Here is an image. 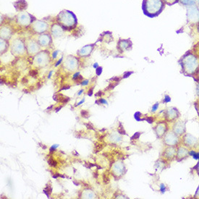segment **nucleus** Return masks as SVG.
Wrapping results in <instances>:
<instances>
[{
    "label": "nucleus",
    "mask_w": 199,
    "mask_h": 199,
    "mask_svg": "<svg viewBox=\"0 0 199 199\" xmlns=\"http://www.w3.org/2000/svg\"><path fill=\"white\" fill-rule=\"evenodd\" d=\"M80 76V73L79 72H77V73H76L73 76V77H72V79H73V80H75L76 79V78H78V76Z\"/></svg>",
    "instance_id": "39"
},
{
    "label": "nucleus",
    "mask_w": 199,
    "mask_h": 199,
    "mask_svg": "<svg viewBox=\"0 0 199 199\" xmlns=\"http://www.w3.org/2000/svg\"><path fill=\"white\" fill-rule=\"evenodd\" d=\"M59 146V145L58 144H56V145H54V146H52V147L50 148V149H49V152L50 153H52V152H54V151L56 150L57 149V148Z\"/></svg>",
    "instance_id": "30"
},
{
    "label": "nucleus",
    "mask_w": 199,
    "mask_h": 199,
    "mask_svg": "<svg viewBox=\"0 0 199 199\" xmlns=\"http://www.w3.org/2000/svg\"><path fill=\"white\" fill-rule=\"evenodd\" d=\"M88 83H89V80H83L81 83H80V85H81V86H87Z\"/></svg>",
    "instance_id": "34"
},
{
    "label": "nucleus",
    "mask_w": 199,
    "mask_h": 199,
    "mask_svg": "<svg viewBox=\"0 0 199 199\" xmlns=\"http://www.w3.org/2000/svg\"><path fill=\"white\" fill-rule=\"evenodd\" d=\"M52 35L49 33H41L39 35L38 37V41L39 44L40 45L41 47H44V48H46V47H48L52 44Z\"/></svg>",
    "instance_id": "10"
},
{
    "label": "nucleus",
    "mask_w": 199,
    "mask_h": 199,
    "mask_svg": "<svg viewBox=\"0 0 199 199\" xmlns=\"http://www.w3.org/2000/svg\"><path fill=\"white\" fill-rule=\"evenodd\" d=\"M43 192H44V193L46 195L47 198H49L51 196V193H52V188L51 187V186H49L48 185V186H46V188L43 190Z\"/></svg>",
    "instance_id": "21"
},
{
    "label": "nucleus",
    "mask_w": 199,
    "mask_h": 199,
    "mask_svg": "<svg viewBox=\"0 0 199 199\" xmlns=\"http://www.w3.org/2000/svg\"><path fill=\"white\" fill-rule=\"evenodd\" d=\"M158 107H159V103L155 104L154 105H153V106H152V110H151V111H152V112H155V111H157V109H158Z\"/></svg>",
    "instance_id": "32"
},
{
    "label": "nucleus",
    "mask_w": 199,
    "mask_h": 199,
    "mask_svg": "<svg viewBox=\"0 0 199 199\" xmlns=\"http://www.w3.org/2000/svg\"><path fill=\"white\" fill-rule=\"evenodd\" d=\"M164 3L168 5H173L179 2V0H164Z\"/></svg>",
    "instance_id": "27"
},
{
    "label": "nucleus",
    "mask_w": 199,
    "mask_h": 199,
    "mask_svg": "<svg viewBox=\"0 0 199 199\" xmlns=\"http://www.w3.org/2000/svg\"><path fill=\"white\" fill-rule=\"evenodd\" d=\"M57 52H55L54 54H53V57H54V59L57 57Z\"/></svg>",
    "instance_id": "46"
},
{
    "label": "nucleus",
    "mask_w": 199,
    "mask_h": 199,
    "mask_svg": "<svg viewBox=\"0 0 199 199\" xmlns=\"http://www.w3.org/2000/svg\"><path fill=\"white\" fill-rule=\"evenodd\" d=\"M95 103L97 104L98 105H101V104H108V102L106 101V100L101 97H100V98H98V100H96Z\"/></svg>",
    "instance_id": "26"
},
{
    "label": "nucleus",
    "mask_w": 199,
    "mask_h": 199,
    "mask_svg": "<svg viewBox=\"0 0 199 199\" xmlns=\"http://www.w3.org/2000/svg\"><path fill=\"white\" fill-rule=\"evenodd\" d=\"M197 31H198V32L199 33V22L197 23Z\"/></svg>",
    "instance_id": "50"
},
{
    "label": "nucleus",
    "mask_w": 199,
    "mask_h": 199,
    "mask_svg": "<svg viewBox=\"0 0 199 199\" xmlns=\"http://www.w3.org/2000/svg\"><path fill=\"white\" fill-rule=\"evenodd\" d=\"M103 180H104V183H108V182H109V177H106V173H104V175H103Z\"/></svg>",
    "instance_id": "31"
},
{
    "label": "nucleus",
    "mask_w": 199,
    "mask_h": 199,
    "mask_svg": "<svg viewBox=\"0 0 199 199\" xmlns=\"http://www.w3.org/2000/svg\"><path fill=\"white\" fill-rule=\"evenodd\" d=\"M30 75L31 76L33 77V78H35V77H37V76H38V72H37V70H33L30 72Z\"/></svg>",
    "instance_id": "29"
},
{
    "label": "nucleus",
    "mask_w": 199,
    "mask_h": 199,
    "mask_svg": "<svg viewBox=\"0 0 199 199\" xmlns=\"http://www.w3.org/2000/svg\"><path fill=\"white\" fill-rule=\"evenodd\" d=\"M139 135H140V133H137L136 134H135V135H133V137L132 138V139H134V138H138L139 137Z\"/></svg>",
    "instance_id": "44"
},
{
    "label": "nucleus",
    "mask_w": 199,
    "mask_h": 199,
    "mask_svg": "<svg viewBox=\"0 0 199 199\" xmlns=\"http://www.w3.org/2000/svg\"><path fill=\"white\" fill-rule=\"evenodd\" d=\"M11 52L15 55H23L26 51L24 42L20 39H15L12 42L10 46Z\"/></svg>",
    "instance_id": "8"
},
{
    "label": "nucleus",
    "mask_w": 199,
    "mask_h": 199,
    "mask_svg": "<svg viewBox=\"0 0 199 199\" xmlns=\"http://www.w3.org/2000/svg\"><path fill=\"white\" fill-rule=\"evenodd\" d=\"M197 72H198V77L199 78V69H198V70L197 71Z\"/></svg>",
    "instance_id": "52"
},
{
    "label": "nucleus",
    "mask_w": 199,
    "mask_h": 199,
    "mask_svg": "<svg viewBox=\"0 0 199 199\" xmlns=\"http://www.w3.org/2000/svg\"><path fill=\"white\" fill-rule=\"evenodd\" d=\"M48 164L50 165L51 167H56L57 165V161L54 160V159L49 158V160H48Z\"/></svg>",
    "instance_id": "25"
},
{
    "label": "nucleus",
    "mask_w": 199,
    "mask_h": 199,
    "mask_svg": "<svg viewBox=\"0 0 199 199\" xmlns=\"http://www.w3.org/2000/svg\"><path fill=\"white\" fill-rule=\"evenodd\" d=\"M26 51L30 56H33V55H35L36 54H38L40 51V45L39 44L38 41L33 40L28 41V42L26 43Z\"/></svg>",
    "instance_id": "9"
},
{
    "label": "nucleus",
    "mask_w": 199,
    "mask_h": 199,
    "mask_svg": "<svg viewBox=\"0 0 199 199\" xmlns=\"http://www.w3.org/2000/svg\"><path fill=\"white\" fill-rule=\"evenodd\" d=\"M120 139H121V138L119 135H117L115 133H112L109 135V140L112 143H118L120 141Z\"/></svg>",
    "instance_id": "19"
},
{
    "label": "nucleus",
    "mask_w": 199,
    "mask_h": 199,
    "mask_svg": "<svg viewBox=\"0 0 199 199\" xmlns=\"http://www.w3.org/2000/svg\"><path fill=\"white\" fill-rule=\"evenodd\" d=\"M62 106H57V107L55 108V109H54L55 112H57L60 111V110H61V109H62Z\"/></svg>",
    "instance_id": "42"
},
{
    "label": "nucleus",
    "mask_w": 199,
    "mask_h": 199,
    "mask_svg": "<svg viewBox=\"0 0 199 199\" xmlns=\"http://www.w3.org/2000/svg\"><path fill=\"white\" fill-rule=\"evenodd\" d=\"M31 30L35 33L41 34L46 33L49 28V25L48 23L45 22L41 20H35L31 25Z\"/></svg>",
    "instance_id": "7"
},
{
    "label": "nucleus",
    "mask_w": 199,
    "mask_h": 199,
    "mask_svg": "<svg viewBox=\"0 0 199 199\" xmlns=\"http://www.w3.org/2000/svg\"><path fill=\"white\" fill-rule=\"evenodd\" d=\"M132 43L131 40H120L117 43V49L120 52L128 51L131 49Z\"/></svg>",
    "instance_id": "14"
},
{
    "label": "nucleus",
    "mask_w": 199,
    "mask_h": 199,
    "mask_svg": "<svg viewBox=\"0 0 199 199\" xmlns=\"http://www.w3.org/2000/svg\"><path fill=\"white\" fill-rule=\"evenodd\" d=\"M196 51H199V43L195 46V52H196ZM197 54H198V56L199 57V52L197 53Z\"/></svg>",
    "instance_id": "40"
},
{
    "label": "nucleus",
    "mask_w": 199,
    "mask_h": 199,
    "mask_svg": "<svg viewBox=\"0 0 199 199\" xmlns=\"http://www.w3.org/2000/svg\"><path fill=\"white\" fill-rule=\"evenodd\" d=\"M70 101V98L68 97V96H62V97L59 98L58 102H60L62 104H67L68 103L69 101Z\"/></svg>",
    "instance_id": "23"
},
{
    "label": "nucleus",
    "mask_w": 199,
    "mask_h": 199,
    "mask_svg": "<svg viewBox=\"0 0 199 199\" xmlns=\"http://www.w3.org/2000/svg\"><path fill=\"white\" fill-rule=\"evenodd\" d=\"M53 107H54V105H52V106H49V107L46 109V110H51V109H52Z\"/></svg>",
    "instance_id": "48"
},
{
    "label": "nucleus",
    "mask_w": 199,
    "mask_h": 199,
    "mask_svg": "<svg viewBox=\"0 0 199 199\" xmlns=\"http://www.w3.org/2000/svg\"><path fill=\"white\" fill-rule=\"evenodd\" d=\"M103 95H104V93L102 91H98L96 94H95V96H96V97H101V96Z\"/></svg>",
    "instance_id": "35"
},
{
    "label": "nucleus",
    "mask_w": 199,
    "mask_h": 199,
    "mask_svg": "<svg viewBox=\"0 0 199 199\" xmlns=\"http://www.w3.org/2000/svg\"><path fill=\"white\" fill-rule=\"evenodd\" d=\"M187 20L191 24H197L199 22V7L196 5L188 7L187 9Z\"/></svg>",
    "instance_id": "6"
},
{
    "label": "nucleus",
    "mask_w": 199,
    "mask_h": 199,
    "mask_svg": "<svg viewBox=\"0 0 199 199\" xmlns=\"http://www.w3.org/2000/svg\"><path fill=\"white\" fill-rule=\"evenodd\" d=\"M0 33H1V39L8 41L13 35V30L8 25H3L1 27Z\"/></svg>",
    "instance_id": "15"
},
{
    "label": "nucleus",
    "mask_w": 199,
    "mask_h": 199,
    "mask_svg": "<svg viewBox=\"0 0 199 199\" xmlns=\"http://www.w3.org/2000/svg\"><path fill=\"white\" fill-rule=\"evenodd\" d=\"M57 23L62 26L64 30H72L76 27L78 20L76 15L72 12L69 10L61 11L56 17Z\"/></svg>",
    "instance_id": "2"
},
{
    "label": "nucleus",
    "mask_w": 199,
    "mask_h": 199,
    "mask_svg": "<svg viewBox=\"0 0 199 199\" xmlns=\"http://www.w3.org/2000/svg\"><path fill=\"white\" fill-rule=\"evenodd\" d=\"M21 83H23V85H27V84H28V80L27 78H23V79L22 80V81H21Z\"/></svg>",
    "instance_id": "38"
},
{
    "label": "nucleus",
    "mask_w": 199,
    "mask_h": 199,
    "mask_svg": "<svg viewBox=\"0 0 199 199\" xmlns=\"http://www.w3.org/2000/svg\"><path fill=\"white\" fill-rule=\"evenodd\" d=\"M85 125L86 126V127H87V129L90 130V131H95V129H94V125H92V124L90 123H86V124H85Z\"/></svg>",
    "instance_id": "28"
},
{
    "label": "nucleus",
    "mask_w": 199,
    "mask_h": 199,
    "mask_svg": "<svg viewBox=\"0 0 199 199\" xmlns=\"http://www.w3.org/2000/svg\"><path fill=\"white\" fill-rule=\"evenodd\" d=\"M102 70V68H98L96 69V74L98 75V76H99L100 74L101 73V70Z\"/></svg>",
    "instance_id": "37"
},
{
    "label": "nucleus",
    "mask_w": 199,
    "mask_h": 199,
    "mask_svg": "<svg viewBox=\"0 0 199 199\" xmlns=\"http://www.w3.org/2000/svg\"><path fill=\"white\" fill-rule=\"evenodd\" d=\"M94 177H96V178H97V177H98V173L97 172H94Z\"/></svg>",
    "instance_id": "49"
},
{
    "label": "nucleus",
    "mask_w": 199,
    "mask_h": 199,
    "mask_svg": "<svg viewBox=\"0 0 199 199\" xmlns=\"http://www.w3.org/2000/svg\"><path fill=\"white\" fill-rule=\"evenodd\" d=\"M40 146H41V148H42V149H46V146H44V144H41V143H40Z\"/></svg>",
    "instance_id": "45"
},
{
    "label": "nucleus",
    "mask_w": 199,
    "mask_h": 199,
    "mask_svg": "<svg viewBox=\"0 0 199 199\" xmlns=\"http://www.w3.org/2000/svg\"><path fill=\"white\" fill-rule=\"evenodd\" d=\"M94 46L95 44H90V45H86L80 49L79 51H78L77 54L79 57H88L89 55L91 54L92 51L94 50Z\"/></svg>",
    "instance_id": "13"
},
{
    "label": "nucleus",
    "mask_w": 199,
    "mask_h": 199,
    "mask_svg": "<svg viewBox=\"0 0 199 199\" xmlns=\"http://www.w3.org/2000/svg\"><path fill=\"white\" fill-rule=\"evenodd\" d=\"M49 62H50V57H49V54L46 51L39 52L33 58V63L35 66L38 68H44L49 64Z\"/></svg>",
    "instance_id": "5"
},
{
    "label": "nucleus",
    "mask_w": 199,
    "mask_h": 199,
    "mask_svg": "<svg viewBox=\"0 0 199 199\" xmlns=\"http://www.w3.org/2000/svg\"><path fill=\"white\" fill-rule=\"evenodd\" d=\"M94 153H98L100 151H101L102 149H103V145L101 144V143H95V144H94Z\"/></svg>",
    "instance_id": "22"
},
{
    "label": "nucleus",
    "mask_w": 199,
    "mask_h": 199,
    "mask_svg": "<svg viewBox=\"0 0 199 199\" xmlns=\"http://www.w3.org/2000/svg\"><path fill=\"white\" fill-rule=\"evenodd\" d=\"M182 70L187 74L193 75L197 72L199 69V62L198 58L192 53H187L182 58Z\"/></svg>",
    "instance_id": "3"
},
{
    "label": "nucleus",
    "mask_w": 199,
    "mask_h": 199,
    "mask_svg": "<svg viewBox=\"0 0 199 199\" xmlns=\"http://www.w3.org/2000/svg\"><path fill=\"white\" fill-rule=\"evenodd\" d=\"M84 101H85V99H84V98H83V99H82V100H81V101H80V102H78V103L76 104V105H75V106H76H76H80V104H81L83 103V102H84Z\"/></svg>",
    "instance_id": "41"
},
{
    "label": "nucleus",
    "mask_w": 199,
    "mask_h": 199,
    "mask_svg": "<svg viewBox=\"0 0 199 199\" xmlns=\"http://www.w3.org/2000/svg\"><path fill=\"white\" fill-rule=\"evenodd\" d=\"M83 91H84V90H83V89H81V90H80V91H79V92H78V96L81 95V94H82V93H83Z\"/></svg>",
    "instance_id": "47"
},
{
    "label": "nucleus",
    "mask_w": 199,
    "mask_h": 199,
    "mask_svg": "<svg viewBox=\"0 0 199 199\" xmlns=\"http://www.w3.org/2000/svg\"><path fill=\"white\" fill-rule=\"evenodd\" d=\"M64 67L69 71H74L78 68V61L76 57L69 56L64 62Z\"/></svg>",
    "instance_id": "12"
},
{
    "label": "nucleus",
    "mask_w": 199,
    "mask_h": 199,
    "mask_svg": "<svg viewBox=\"0 0 199 199\" xmlns=\"http://www.w3.org/2000/svg\"><path fill=\"white\" fill-rule=\"evenodd\" d=\"M82 198H95L96 194L94 193L93 190L88 189V190H85L84 191H83Z\"/></svg>",
    "instance_id": "16"
},
{
    "label": "nucleus",
    "mask_w": 199,
    "mask_h": 199,
    "mask_svg": "<svg viewBox=\"0 0 199 199\" xmlns=\"http://www.w3.org/2000/svg\"><path fill=\"white\" fill-rule=\"evenodd\" d=\"M165 7L164 0H143L142 9L149 17H155L163 11Z\"/></svg>",
    "instance_id": "1"
},
{
    "label": "nucleus",
    "mask_w": 199,
    "mask_h": 199,
    "mask_svg": "<svg viewBox=\"0 0 199 199\" xmlns=\"http://www.w3.org/2000/svg\"><path fill=\"white\" fill-rule=\"evenodd\" d=\"M0 44H1V54H2L4 53H5L6 51L9 48V42L7 40H5V39H1V41H0Z\"/></svg>",
    "instance_id": "17"
},
{
    "label": "nucleus",
    "mask_w": 199,
    "mask_h": 199,
    "mask_svg": "<svg viewBox=\"0 0 199 199\" xmlns=\"http://www.w3.org/2000/svg\"><path fill=\"white\" fill-rule=\"evenodd\" d=\"M70 88V86H63V88H61V90H68L69 89V88Z\"/></svg>",
    "instance_id": "43"
},
{
    "label": "nucleus",
    "mask_w": 199,
    "mask_h": 199,
    "mask_svg": "<svg viewBox=\"0 0 199 199\" xmlns=\"http://www.w3.org/2000/svg\"><path fill=\"white\" fill-rule=\"evenodd\" d=\"M197 3H198V7H199V0H198V2H197Z\"/></svg>",
    "instance_id": "53"
},
{
    "label": "nucleus",
    "mask_w": 199,
    "mask_h": 199,
    "mask_svg": "<svg viewBox=\"0 0 199 199\" xmlns=\"http://www.w3.org/2000/svg\"><path fill=\"white\" fill-rule=\"evenodd\" d=\"M94 88H91L90 89H89V90L88 91V95L89 96H91L93 95V93H94Z\"/></svg>",
    "instance_id": "36"
},
{
    "label": "nucleus",
    "mask_w": 199,
    "mask_h": 199,
    "mask_svg": "<svg viewBox=\"0 0 199 199\" xmlns=\"http://www.w3.org/2000/svg\"><path fill=\"white\" fill-rule=\"evenodd\" d=\"M52 73H53V71H52V72H50V73H49V76H48V78H50V77H51V75H52Z\"/></svg>",
    "instance_id": "51"
},
{
    "label": "nucleus",
    "mask_w": 199,
    "mask_h": 199,
    "mask_svg": "<svg viewBox=\"0 0 199 199\" xmlns=\"http://www.w3.org/2000/svg\"><path fill=\"white\" fill-rule=\"evenodd\" d=\"M80 115H81L82 117L86 118V119H88V118L90 117L89 112H88V110H86V109L81 110V112H80Z\"/></svg>",
    "instance_id": "24"
},
{
    "label": "nucleus",
    "mask_w": 199,
    "mask_h": 199,
    "mask_svg": "<svg viewBox=\"0 0 199 199\" xmlns=\"http://www.w3.org/2000/svg\"><path fill=\"white\" fill-rule=\"evenodd\" d=\"M156 132H157V135H159V137H161L165 132V128L164 127L163 125H159L156 128Z\"/></svg>",
    "instance_id": "20"
},
{
    "label": "nucleus",
    "mask_w": 199,
    "mask_h": 199,
    "mask_svg": "<svg viewBox=\"0 0 199 199\" xmlns=\"http://www.w3.org/2000/svg\"><path fill=\"white\" fill-rule=\"evenodd\" d=\"M117 86V83H116V84H110V85H109V86H108V87H107V88H106V89H107V90L113 89V88H115V86Z\"/></svg>",
    "instance_id": "33"
},
{
    "label": "nucleus",
    "mask_w": 199,
    "mask_h": 199,
    "mask_svg": "<svg viewBox=\"0 0 199 199\" xmlns=\"http://www.w3.org/2000/svg\"><path fill=\"white\" fill-rule=\"evenodd\" d=\"M35 20V17L31 14L25 11H21L15 17V23L20 27L27 28L31 26Z\"/></svg>",
    "instance_id": "4"
},
{
    "label": "nucleus",
    "mask_w": 199,
    "mask_h": 199,
    "mask_svg": "<svg viewBox=\"0 0 199 199\" xmlns=\"http://www.w3.org/2000/svg\"><path fill=\"white\" fill-rule=\"evenodd\" d=\"M64 28L57 23L52 24L50 28V34L54 39L62 36L64 34Z\"/></svg>",
    "instance_id": "11"
},
{
    "label": "nucleus",
    "mask_w": 199,
    "mask_h": 199,
    "mask_svg": "<svg viewBox=\"0 0 199 199\" xmlns=\"http://www.w3.org/2000/svg\"><path fill=\"white\" fill-rule=\"evenodd\" d=\"M197 2H198V0H179V2H180L183 6H186L187 7L196 5Z\"/></svg>",
    "instance_id": "18"
}]
</instances>
